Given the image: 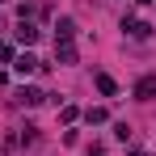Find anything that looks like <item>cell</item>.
<instances>
[{"instance_id":"cell-1","label":"cell","mask_w":156,"mask_h":156,"mask_svg":"<svg viewBox=\"0 0 156 156\" xmlns=\"http://www.w3.org/2000/svg\"><path fill=\"white\" fill-rule=\"evenodd\" d=\"M42 101H47V93H38L34 84H21V89H17V105H30V110H34V105H42Z\"/></svg>"},{"instance_id":"cell-2","label":"cell","mask_w":156,"mask_h":156,"mask_svg":"<svg viewBox=\"0 0 156 156\" xmlns=\"http://www.w3.org/2000/svg\"><path fill=\"white\" fill-rule=\"evenodd\" d=\"M13 72H17V76H30V72H38V59H34L30 51L13 55Z\"/></svg>"},{"instance_id":"cell-3","label":"cell","mask_w":156,"mask_h":156,"mask_svg":"<svg viewBox=\"0 0 156 156\" xmlns=\"http://www.w3.org/2000/svg\"><path fill=\"white\" fill-rule=\"evenodd\" d=\"M131 93H135L139 101H152V97H156V76H139V80H135V89H131Z\"/></svg>"},{"instance_id":"cell-4","label":"cell","mask_w":156,"mask_h":156,"mask_svg":"<svg viewBox=\"0 0 156 156\" xmlns=\"http://www.w3.org/2000/svg\"><path fill=\"white\" fill-rule=\"evenodd\" d=\"M122 30H127V34L135 38V42H144V38H152V26H148V21H135V17H127V21H122Z\"/></svg>"},{"instance_id":"cell-5","label":"cell","mask_w":156,"mask_h":156,"mask_svg":"<svg viewBox=\"0 0 156 156\" xmlns=\"http://www.w3.org/2000/svg\"><path fill=\"white\" fill-rule=\"evenodd\" d=\"M17 42H21V47H34V42H38V30H34V21H26V17H21V26H17Z\"/></svg>"},{"instance_id":"cell-6","label":"cell","mask_w":156,"mask_h":156,"mask_svg":"<svg viewBox=\"0 0 156 156\" xmlns=\"http://www.w3.org/2000/svg\"><path fill=\"white\" fill-rule=\"evenodd\" d=\"M72 34H76V21H72V17H59V26H55V42H72Z\"/></svg>"},{"instance_id":"cell-7","label":"cell","mask_w":156,"mask_h":156,"mask_svg":"<svg viewBox=\"0 0 156 156\" xmlns=\"http://www.w3.org/2000/svg\"><path fill=\"white\" fill-rule=\"evenodd\" d=\"M55 59H59L63 68H72V63H76V47H72V42H55Z\"/></svg>"},{"instance_id":"cell-8","label":"cell","mask_w":156,"mask_h":156,"mask_svg":"<svg viewBox=\"0 0 156 156\" xmlns=\"http://www.w3.org/2000/svg\"><path fill=\"white\" fill-rule=\"evenodd\" d=\"M93 84H97V93H101V97H114V93H118V84L105 76V72H97V76H93Z\"/></svg>"},{"instance_id":"cell-9","label":"cell","mask_w":156,"mask_h":156,"mask_svg":"<svg viewBox=\"0 0 156 156\" xmlns=\"http://www.w3.org/2000/svg\"><path fill=\"white\" fill-rule=\"evenodd\" d=\"M105 118H110V114H105L101 105H89V110H84V122H93V127H101Z\"/></svg>"},{"instance_id":"cell-10","label":"cell","mask_w":156,"mask_h":156,"mask_svg":"<svg viewBox=\"0 0 156 156\" xmlns=\"http://www.w3.org/2000/svg\"><path fill=\"white\" fill-rule=\"evenodd\" d=\"M76 118H80V110H76V105H63V110H59V122H63V127H72Z\"/></svg>"},{"instance_id":"cell-11","label":"cell","mask_w":156,"mask_h":156,"mask_svg":"<svg viewBox=\"0 0 156 156\" xmlns=\"http://www.w3.org/2000/svg\"><path fill=\"white\" fill-rule=\"evenodd\" d=\"M114 135H118V139L127 144V139H131V127H127V122H114Z\"/></svg>"},{"instance_id":"cell-12","label":"cell","mask_w":156,"mask_h":156,"mask_svg":"<svg viewBox=\"0 0 156 156\" xmlns=\"http://www.w3.org/2000/svg\"><path fill=\"white\" fill-rule=\"evenodd\" d=\"M89 156H105V152H101V148H89Z\"/></svg>"},{"instance_id":"cell-13","label":"cell","mask_w":156,"mask_h":156,"mask_svg":"<svg viewBox=\"0 0 156 156\" xmlns=\"http://www.w3.org/2000/svg\"><path fill=\"white\" fill-rule=\"evenodd\" d=\"M0 4H4V0H0Z\"/></svg>"}]
</instances>
